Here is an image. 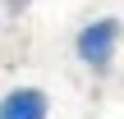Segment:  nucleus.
Instances as JSON below:
<instances>
[{
	"instance_id": "1",
	"label": "nucleus",
	"mask_w": 124,
	"mask_h": 119,
	"mask_svg": "<svg viewBox=\"0 0 124 119\" xmlns=\"http://www.w3.org/2000/svg\"><path fill=\"white\" fill-rule=\"evenodd\" d=\"M120 37H124V23L115 18V14L87 18V23L78 28V37H74V55H78V64L92 69V73H106V69L115 64V55H120Z\"/></svg>"
},
{
	"instance_id": "2",
	"label": "nucleus",
	"mask_w": 124,
	"mask_h": 119,
	"mask_svg": "<svg viewBox=\"0 0 124 119\" xmlns=\"http://www.w3.org/2000/svg\"><path fill=\"white\" fill-rule=\"evenodd\" d=\"M0 119H51V96L32 83L9 87L0 96Z\"/></svg>"
},
{
	"instance_id": "3",
	"label": "nucleus",
	"mask_w": 124,
	"mask_h": 119,
	"mask_svg": "<svg viewBox=\"0 0 124 119\" xmlns=\"http://www.w3.org/2000/svg\"><path fill=\"white\" fill-rule=\"evenodd\" d=\"M28 5H32V0H5V14H23Z\"/></svg>"
}]
</instances>
